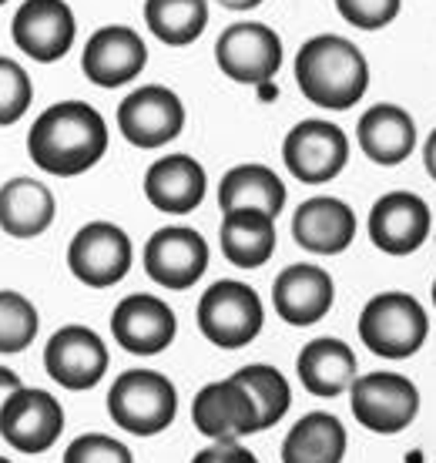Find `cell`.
Listing matches in <instances>:
<instances>
[{
  "label": "cell",
  "mask_w": 436,
  "mask_h": 463,
  "mask_svg": "<svg viewBox=\"0 0 436 463\" xmlns=\"http://www.w3.org/2000/svg\"><path fill=\"white\" fill-rule=\"evenodd\" d=\"M108 151V125L98 108L84 101H58L44 115H37L27 135L31 162L47 175L74 178L88 172Z\"/></svg>",
  "instance_id": "6da1fadb"
},
{
  "label": "cell",
  "mask_w": 436,
  "mask_h": 463,
  "mask_svg": "<svg viewBox=\"0 0 436 463\" xmlns=\"http://www.w3.org/2000/svg\"><path fill=\"white\" fill-rule=\"evenodd\" d=\"M302 98L326 111H349L369 88V64L353 41L339 34L309 37L296 54Z\"/></svg>",
  "instance_id": "7a4b0ae2"
},
{
  "label": "cell",
  "mask_w": 436,
  "mask_h": 463,
  "mask_svg": "<svg viewBox=\"0 0 436 463\" xmlns=\"http://www.w3.org/2000/svg\"><path fill=\"white\" fill-rule=\"evenodd\" d=\"M356 329L373 356L410 359L430 336V316L410 292H379L363 306Z\"/></svg>",
  "instance_id": "3957f363"
},
{
  "label": "cell",
  "mask_w": 436,
  "mask_h": 463,
  "mask_svg": "<svg viewBox=\"0 0 436 463\" xmlns=\"http://www.w3.org/2000/svg\"><path fill=\"white\" fill-rule=\"evenodd\" d=\"M178 413V390L158 370H128L108 390V417L131 437H158Z\"/></svg>",
  "instance_id": "277c9868"
},
{
  "label": "cell",
  "mask_w": 436,
  "mask_h": 463,
  "mask_svg": "<svg viewBox=\"0 0 436 463\" xmlns=\"http://www.w3.org/2000/svg\"><path fill=\"white\" fill-rule=\"evenodd\" d=\"M265 323L262 299L239 279H222L198 299V329L218 349L249 346Z\"/></svg>",
  "instance_id": "5b68a950"
},
{
  "label": "cell",
  "mask_w": 436,
  "mask_h": 463,
  "mask_svg": "<svg viewBox=\"0 0 436 463\" xmlns=\"http://www.w3.org/2000/svg\"><path fill=\"white\" fill-rule=\"evenodd\" d=\"M349 410L376 437H396L420 413V390L403 373H366L349 386Z\"/></svg>",
  "instance_id": "8992f818"
},
{
  "label": "cell",
  "mask_w": 436,
  "mask_h": 463,
  "mask_svg": "<svg viewBox=\"0 0 436 463\" xmlns=\"http://www.w3.org/2000/svg\"><path fill=\"white\" fill-rule=\"evenodd\" d=\"M192 423L212 443H239L262 430L255 396L235 376L205 383L192 400Z\"/></svg>",
  "instance_id": "52a82bcc"
},
{
  "label": "cell",
  "mask_w": 436,
  "mask_h": 463,
  "mask_svg": "<svg viewBox=\"0 0 436 463\" xmlns=\"http://www.w3.org/2000/svg\"><path fill=\"white\" fill-rule=\"evenodd\" d=\"M282 162L299 182L326 185L349 162V138H346L343 128L333 125V121L306 118L282 141Z\"/></svg>",
  "instance_id": "ba28073f"
},
{
  "label": "cell",
  "mask_w": 436,
  "mask_h": 463,
  "mask_svg": "<svg viewBox=\"0 0 436 463\" xmlns=\"http://www.w3.org/2000/svg\"><path fill=\"white\" fill-rule=\"evenodd\" d=\"M135 262L131 239L115 222H88L68 245V269L91 289H108L128 276Z\"/></svg>",
  "instance_id": "9c48e42d"
},
{
  "label": "cell",
  "mask_w": 436,
  "mask_h": 463,
  "mask_svg": "<svg viewBox=\"0 0 436 463\" xmlns=\"http://www.w3.org/2000/svg\"><path fill=\"white\" fill-rule=\"evenodd\" d=\"M215 61L235 84H265L282 68V41L265 24H232L218 34Z\"/></svg>",
  "instance_id": "30bf717a"
},
{
  "label": "cell",
  "mask_w": 436,
  "mask_h": 463,
  "mask_svg": "<svg viewBox=\"0 0 436 463\" xmlns=\"http://www.w3.org/2000/svg\"><path fill=\"white\" fill-rule=\"evenodd\" d=\"M118 128L135 148H161L182 135L185 105L172 88L145 84L118 105Z\"/></svg>",
  "instance_id": "8fae6325"
},
{
  "label": "cell",
  "mask_w": 436,
  "mask_h": 463,
  "mask_svg": "<svg viewBox=\"0 0 436 463\" xmlns=\"http://www.w3.org/2000/svg\"><path fill=\"white\" fill-rule=\"evenodd\" d=\"M208 269V242L188 225H165L145 245V272L165 289H192Z\"/></svg>",
  "instance_id": "7c38bea8"
},
{
  "label": "cell",
  "mask_w": 436,
  "mask_h": 463,
  "mask_svg": "<svg viewBox=\"0 0 436 463\" xmlns=\"http://www.w3.org/2000/svg\"><path fill=\"white\" fill-rule=\"evenodd\" d=\"M64 430V410L47 390L21 386L0 410V437L21 453H44Z\"/></svg>",
  "instance_id": "4fadbf2b"
},
{
  "label": "cell",
  "mask_w": 436,
  "mask_h": 463,
  "mask_svg": "<svg viewBox=\"0 0 436 463\" xmlns=\"http://www.w3.org/2000/svg\"><path fill=\"white\" fill-rule=\"evenodd\" d=\"M148 64V47L141 41L138 31H131L125 24L98 27L81 54V71L84 78L98 88H121L135 81Z\"/></svg>",
  "instance_id": "5bb4252c"
},
{
  "label": "cell",
  "mask_w": 436,
  "mask_h": 463,
  "mask_svg": "<svg viewBox=\"0 0 436 463\" xmlns=\"http://www.w3.org/2000/svg\"><path fill=\"white\" fill-rule=\"evenodd\" d=\"M111 333L115 343L131 356H158L175 343L178 319L172 306L161 302L158 296H125L111 313Z\"/></svg>",
  "instance_id": "9a60e30c"
},
{
  "label": "cell",
  "mask_w": 436,
  "mask_h": 463,
  "mask_svg": "<svg viewBox=\"0 0 436 463\" xmlns=\"http://www.w3.org/2000/svg\"><path fill=\"white\" fill-rule=\"evenodd\" d=\"M44 370L64 390H91L108 373V346L88 326H64L47 339Z\"/></svg>",
  "instance_id": "2e32d148"
},
{
  "label": "cell",
  "mask_w": 436,
  "mask_h": 463,
  "mask_svg": "<svg viewBox=\"0 0 436 463\" xmlns=\"http://www.w3.org/2000/svg\"><path fill=\"white\" fill-rule=\"evenodd\" d=\"M74 11L64 0H24L11 24L14 44L41 64L64 58L74 44Z\"/></svg>",
  "instance_id": "e0dca14e"
},
{
  "label": "cell",
  "mask_w": 436,
  "mask_h": 463,
  "mask_svg": "<svg viewBox=\"0 0 436 463\" xmlns=\"http://www.w3.org/2000/svg\"><path fill=\"white\" fill-rule=\"evenodd\" d=\"M430 205L413 192H390L369 209V239L379 252L410 255L430 239Z\"/></svg>",
  "instance_id": "ac0fdd59"
},
{
  "label": "cell",
  "mask_w": 436,
  "mask_h": 463,
  "mask_svg": "<svg viewBox=\"0 0 436 463\" xmlns=\"http://www.w3.org/2000/svg\"><path fill=\"white\" fill-rule=\"evenodd\" d=\"M336 286L333 276L319 266H289L282 269L272 282V302L282 323L289 326H316L326 319V313L333 309Z\"/></svg>",
  "instance_id": "d6986e66"
},
{
  "label": "cell",
  "mask_w": 436,
  "mask_h": 463,
  "mask_svg": "<svg viewBox=\"0 0 436 463\" xmlns=\"http://www.w3.org/2000/svg\"><path fill=\"white\" fill-rule=\"evenodd\" d=\"M292 239L316 255H339L356 239V212L343 198H306L292 215Z\"/></svg>",
  "instance_id": "ffe728a7"
},
{
  "label": "cell",
  "mask_w": 436,
  "mask_h": 463,
  "mask_svg": "<svg viewBox=\"0 0 436 463\" xmlns=\"http://www.w3.org/2000/svg\"><path fill=\"white\" fill-rule=\"evenodd\" d=\"M208 188L205 168L192 155L158 158L145 172V198L165 215H188L202 205Z\"/></svg>",
  "instance_id": "44dd1931"
},
{
  "label": "cell",
  "mask_w": 436,
  "mask_h": 463,
  "mask_svg": "<svg viewBox=\"0 0 436 463\" xmlns=\"http://www.w3.org/2000/svg\"><path fill=\"white\" fill-rule=\"evenodd\" d=\"M356 141L369 162L393 168L403 165L416 148V121L400 105H373L359 118Z\"/></svg>",
  "instance_id": "7402d4cb"
},
{
  "label": "cell",
  "mask_w": 436,
  "mask_h": 463,
  "mask_svg": "<svg viewBox=\"0 0 436 463\" xmlns=\"http://www.w3.org/2000/svg\"><path fill=\"white\" fill-rule=\"evenodd\" d=\"M296 373L312 396H326V400L343 396L356 383V353L343 339L319 336L302 346V353L296 359Z\"/></svg>",
  "instance_id": "603a6c76"
},
{
  "label": "cell",
  "mask_w": 436,
  "mask_h": 463,
  "mask_svg": "<svg viewBox=\"0 0 436 463\" xmlns=\"http://www.w3.org/2000/svg\"><path fill=\"white\" fill-rule=\"evenodd\" d=\"M222 255L235 269H259L276 252V219L255 209H235L222 215Z\"/></svg>",
  "instance_id": "cb8c5ba5"
},
{
  "label": "cell",
  "mask_w": 436,
  "mask_h": 463,
  "mask_svg": "<svg viewBox=\"0 0 436 463\" xmlns=\"http://www.w3.org/2000/svg\"><path fill=\"white\" fill-rule=\"evenodd\" d=\"M54 195L34 178H11L0 188V229L14 239H34L54 222Z\"/></svg>",
  "instance_id": "d4e9b609"
},
{
  "label": "cell",
  "mask_w": 436,
  "mask_h": 463,
  "mask_svg": "<svg viewBox=\"0 0 436 463\" xmlns=\"http://www.w3.org/2000/svg\"><path fill=\"white\" fill-rule=\"evenodd\" d=\"M218 205H222V212L255 209L276 219L279 212L286 209V185L265 165H235V168L222 175Z\"/></svg>",
  "instance_id": "484cf974"
},
{
  "label": "cell",
  "mask_w": 436,
  "mask_h": 463,
  "mask_svg": "<svg viewBox=\"0 0 436 463\" xmlns=\"http://www.w3.org/2000/svg\"><path fill=\"white\" fill-rule=\"evenodd\" d=\"M349 437L333 413H306L282 440V463H343Z\"/></svg>",
  "instance_id": "4316f807"
},
{
  "label": "cell",
  "mask_w": 436,
  "mask_h": 463,
  "mask_svg": "<svg viewBox=\"0 0 436 463\" xmlns=\"http://www.w3.org/2000/svg\"><path fill=\"white\" fill-rule=\"evenodd\" d=\"M145 24L161 44L185 47L205 31L208 4L205 0H145Z\"/></svg>",
  "instance_id": "83f0119b"
},
{
  "label": "cell",
  "mask_w": 436,
  "mask_h": 463,
  "mask_svg": "<svg viewBox=\"0 0 436 463\" xmlns=\"http://www.w3.org/2000/svg\"><path fill=\"white\" fill-rule=\"evenodd\" d=\"M235 380L255 396V406H259V417H262V430L276 427L279 420L289 413L292 406V386L286 383V376L269 366V363H249L235 373Z\"/></svg>",
  "instance_id": "f1b7e54d"
},
{
  "label": "cell",
  "mask_w": 436,
  "mask_h": 463,
  "mask_svg": "<svg viewBox=\"0 0 436 463\" xmlns=\"http://www.w3.org/2000/svg\"><path fill=\"white\" fill-rule=\"evenodd\" d=\"M37 309L21 292L0 289V356H14L34 343Z\"/></svg>",
  "instance_id": "f546056e"
},
{
  "label": "cell",
  "mask_w": 436,
  "mask_h": 463,
  "mask_svg": "<svg viewBox=\"0 0 436 463\" xmlns=\"http://www.w3.org/2000/svg\"><path fill=\"white\" fill-rule=\"evenodd\" d=\"M34 98L27 71L11 58H0V125H14L27 115Z\"/></svg>",
  "instance_id": "4dcf8cb0"
},
{
  "label": "cell",
  "mask_w": 436,
  "mask_h": 463,
  "mask_svg": "<svg viewBox=\"0 0 436 463\" xmlns=\"http://www.w3.org/2000/svg\"><path fill=\"white\" fill-rule=\"evenodd\" d=\"M64 463H135L125 443L108 433H84L68 443Z\"/></svg>",
  "instance_id": "1f68e13d"
},
{
  "label": "cell",
  "mask_w": 436,
  "mask_h": 463,
  "mask_svg": "<svg viewBox=\"0 0 436 463\" xmlns=\"http://www.w3.org/2000/svg\"><path fill=\"white\" fill-rule=\"evenodd\" d=\"M403 0H336V7L359 31H379L386 24L396 21Z\"/></svg>",
  "instance_id": "d6a6232c"
},
{
  "label": "cell",
  "mask_w": 436,
  "mask_h": 463,
  "mask_svg": "<svg viewBox=\"0 0 436 463\" xmlns=\"http://www.w3.org/2000/svg\"><path fill=\"white\" fill-rule=\"evenodd\" d=\"M192 463H259V457L245 450L242 443H212L205 450H198Z\"/></svg>",
  "instance_id": "836d02e7"
},
{
  "label": "cell",
  "mask_w": 436,
  "mask_h": 463,
  "mask_svg": "<svg viewBox=\"0 0 436 463\" xmlns=\"http://www.w3.org/2000/svg\"><path fill=\"white\" fill-rule=\"evenodd\" d=\"M24 383H21V376L14 370H7V366H0V410H4V403L11 400L17 390H21Z\"/></svg>",
  "instance_id": "e575fe53"
},
{
  "label": "cell",
  "mask_w": 436,
  "mask_h": 463,
  "mask_svg": "<svg viewBox=\"0 0 436 463\" xmlns=\"http://www.w3.org/2000/svg\"><path fill=\"white\" fill-rule=\"evenodd\" d=\"M423 165H426V175L436 182V128L430 131V138L423 145Z\"/></svg>",
  "instance_id": "d590c367"
},
{
  "label": "cell",
  "mask_w": 436,
  "mask_h": 463,
  "mask_svg": "<svg viewBox=\"0 0 436 463\" xmlns=\"http://www.w3.org/2000/svg\"><path fill=\"white\" fill-rule=\"evenodd\" d=\"M222 7H229V11H252V7H259L262 0H218Z\"/></svg>",
  "instance_id": "8d00e7d4"
},
{
  "label": "cell",
  "mask_w": 436,
  "mask_h": 463,
  "mask_svg": "<svg viewBox=\"0 0 436 463\" xmlns=\"http://www.w3.org/2000/svg\"><path fill=\"white\" fill-rule=\"evenodd\" d=\"M433 306H436V279H433Z\"/></svg>",
  "instance_id": "74e56055"
},
{
  "label": "cell",
  "mask_w": 436,
  "mask_h": 463,
  "mask_svg": "<svg viewBox=\"0 0 436 463\" xmlns=\"http://www.w3.org/2000/svg\"><path fill=\"white\" fill-rule=\"evenodd\" d=\"M0 463H11V460H7V457H0Z\"/></svg>",
  "instance_id": "f35d334b"
},
{
  "label": "cell",
  "mask_w": 436,
  "mask_h": 463,
  "mask_svg": "<svg viewBox=\"0 0 436 463\" xmlns=\"http://www.w3.org/2000/svg\"><path fill=\"white\" fill-rule=\"evenodd\" d=\"M0 4H7V0H0Z\"/></svg>",
  "instance_id": "ab89813d"
}]
</instances>
